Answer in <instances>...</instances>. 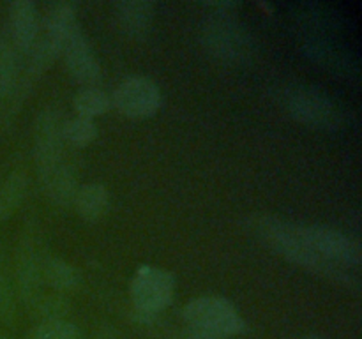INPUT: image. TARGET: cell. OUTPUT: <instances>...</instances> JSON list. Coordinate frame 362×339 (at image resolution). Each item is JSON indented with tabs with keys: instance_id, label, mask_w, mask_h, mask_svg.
Masks as SVG:
<instances>
[{
	"instance_id": "484cf974",
	"label": "cell",
	"mask_w": 362,
	"mask_h": 339,
	"mask_svg": "<svg viewBox=\"0 0 362 339\" xmlns=\"http://www.w3.org/2000/svg\"><path fill=\"white\" fill-rule=\"evenodd\" d=\"M103 339H110V338H103Z\"/></svg>"
},
{
	"instance_id": "7c38bea8",
	"label": "cell",
	"mask_w": 362,
	"mask_h": 339,
	"mask_svg": "<svg viewBox=\"0 0 362 339\" xmlns=\"http://www.w3.org/2000/svg\"><path fill=\"white\" fill-rule=\"evenodd\" d=\"M117 27L131 39H141L152 30L156 4L148 0H120L113 6Z\"/></svg>"
},
{
	"instance_id": "7402d4cb",
	"label": "cell",
	"mask_w": 362,
	"mask_h": 339,
	"mask_svg": "<svg viewBox=\"0 0 362 339\" xmlns=\"http://www.w3.org/2000/svg\"><path fill=\"white\" fill-rule=\"evenodd\" d=\"M27 339H81V332L69 320L41 321L28 332Z\"/></svg>"
},
{
	"instance_id": "52a82bcc",
	"label": "cell",
	"mask_w": 362,
	"mask_h": 339,
	"mask_svg": "<svg viewBox=\"0 0 362 339\" xmlns=\"http://www.w3.org/2000/svg\"><path fill=\"white\" fill-rule=\"evenodd\" d=\"M293 225L304 242L325 260L352 268V270H356L362 263L359 240L354 239L349 233L327 225H300V222H293Z\"/></svg>"
},
{
	"instance_id": "e0dca14e",
	"label": "cell",
	"mask_w": 362,
	"mask_h": 339,
	"mask_svg": "<svg viewBox=\"0 0 362 339\" xmlns=\"http://www.w3.org/2000/svg\"><path fill=\"white\" fill-rule=\"evenodd\" d=\"M28 193V177L25 172L9 173L0 184V221H7L23 205Z\"/></svg>"
},
{
	"instance_id": "8fae6325",
	"label": "cell",
	"mask_w": 362,
	"mask_h": 339,
	"mask_svg": "<svg viewBox=\"0 0 362 339\" xmlns=\"http://www.w3.org/2000/svg\"><path fill=\"white\" fill-rule=\"evenodd\" d=\"M7 13V35L20 53H28L39 37L37 6L32 0H14Z\"/></svg>"
},
{
	"instance_id": "d4e9b609",
	"label": "cell",
	"mask_w": 362,
	"mask_h": 339,
	"mask_svg": "<svg viewBox=\"0 0 362 339\" xmlns=\"http://www.w3.org/2000/svg\"><path fill=\"white\" fill-rule=\"evenodd\" d=\"M303 339H325V338H303Z\"/></svg>"
},
{
	"instance_id": "9c48e42d",
	"label": "cell",
	"mask_w": 362,
	"mask_h": 339,
	"mask_svg": "<svg viewBox=\"0 0 362 339\" xmlns=\"http://www.w3.org/2000/svg\"><path fill=\"white\" fill-rule=\"evenodd\" d=\"M60 55L66 64L67 73L81 87H98L101 83V64L95 59L90 41L78 23L64 35Z\"/></svg>"
},
{
	"instance_id": "ba28073f",
	"label": "cell",
	"mask_w": 362,
	"mask_h": 339,
	"mask_svg": "<svg viewBox=\"0 0 362 339\" xmlns=\"http://www.w3.org/2000/svg\"><path fill=\"white\" fill-rule=\"evenodd\" d=\"M110 99L113 108L131 120L151 119L163 105L161 88L147 76H129L122 80Z\"/></svg>"
},
{
	"instance_id": "3957f363",
	"label": "cell",
	"mask_w": 362,
	"mask_h": 339,
	"mask_svg": "<svg viewBox=\"0 0 362 339\" xmlns=\"http://www.w3.org/2000/svg\"><path fill=\"white\" fill-rule=\"evenodd\" d=\"M281 105L296 122L308 129L334 133L345 126V112L331 95L310 85H292L281 92Z\"/></svg>"
},
{
	"instance_id": "ffe728a7",
	"label": "cell",
	"mask_w": 362,
	"mask_h": 339,
	"mask_svg": "<svg viewBox=\"0 0 362 339\" xmlns=\"http://www.w3.org/2000/svg\"><path fill=\"white\" fill-rule=\"evenodd\" d=\"M64 143L76 148H85L98 140V126L94 120L85 119V117H71L62 124Z\"/></svg>"
},
{
	"instance_id": "30bf717a",
	"label": "cell",
	"mask_w": 362,
	"mask_h": 339,
	"mask_svg": "<svg viewBox=\"0 0 362 339\" xmlns=\"http://www.w3.org/2000/svg\"><path fill=\"white\" fill-rule=\"evenodd\" d=\"M42 258L39 247L32 242V239H25L20 242L16 253V270H14V286L20 300L27 309H30L42 295Z\"/></svg>"
},
{
	"instance_id": "8992f818",
	"label": "cell",
	"mask_w": 362,
	"mask_h": 339,
	"mask_svg": "<svg viewBox=\"0 0 362 339\" xmlns=\"http://www.w3.org/2000/svg\"><path fill=\"white\" fill-rule=\"evenodd\" d=\"M62 124L64 119L60 109H57L55 106H46L35 115L32 140H34V162L39 180L67 165L64 161L66 143L62 136Z\"/></svg>"
},
{
	"instance_id": "6da1fadb",
	"label": "cell",
	"mask_w": 362,
	"mask_h": 339,
	"mask_svg": "<svg viewBox=\"0 0 362 339\" xmlns=\"http://www.w3.org/2000/svg\"><path fill=\"white\" fill-rule=\"evenodd\" d=\"M246 226L267 249H271L276 256L283 258L288 263L317 278L325 279L332 285H341L346 288L359 285L356 270L322 258L317 251H313L304 242L293 222L276 218V215L258 214L251 215L246 221Z\"/></svg>"
},
{
	"instance_id": "d6986e66",
	"label": "cell",
	"mask_w": 362,
	"mask_h": 339,
	"mask_svg": "<svg viewBox=\"0 0 362 339\" xmlns=\"http://www.w3.org/2000/svg\"><path fill=\"white\" fill-rule=\"evenodd\" d=\"M112 108V99L99 87H81L73 97V109L78 117L94 120Z\"/></svg>"
},
{
	"instance_id": "44dd1931",
	"label": "cell",
	"mask_w": 362,
	"mask_h": 339,
	"mask_svg": "<svg viewBox=\"0 0 362 339\" xmlns=\"http://www.w3.org/2000/svg\"><path fill=\"white\" fill-rule=\"evenodd\" d=\"M28 313L41 321H57V320H67V314L71 313V300L62 293H49V295H42L34 306L28 309Z\"/></svg>"
},
{
	"instance_id": "5b68a950",
	"label": "cell",
	"mask_w": 362,
	"mask_h": 339,
	"mask_svg": "<svg viewBox=\"0 0 362 339\" xmlns=\"http://www.w3.org/2000/svg\"><path fill=\"white\" fill-rule=\"evenodd\" d=\"M175 295V279L166 268L140 265L129 281V297L134 320L152 323L161 311L172 304Z\"/></svg>"
},
{
	"instance_id": "603a6c76",
	"label": "cell",
	"mask_w": 362,
	"mask_h": 339,
	"mask_svg": "<svg viewBox=\"0 0 362 339\" xmlns=\"http://www.w3.org/2000/svg\"><path fill=\"white\" fill-rule=\"evenodd\" d=\"M16 320V292L9 275L0 268V325L11 327Z\"/></svg>"
},
{
	"instance_id": "cb8c5ba5",
	"label": "cell",
	"mask_w": 362,
	"mask_h": 339,
	"mask_svg": "<svg viewBox=\"0 0 362 339\" xmlns=\"http://www.w3.org/2000/svg\"><path fill=\"white\" fill-rule=\"evenodd\" d=\"M0 339H13V335L7 334V332H4V331H0Z\"/></svg>"
},
{
	"instance_id": "277c9868",
	"label": "cell",
	"mask_w": 362,
	"mask_h": 339,
	"mask_svg": "<svg viewBox=\"0 0 362 339\" xmlns=\"http://www.w3.org/2000/svg\"><path fill=\"white\" fill-rule=\"evenodd\" d=\"M187 331L209 339H228L246 331V321L230 299L221 295H200L182 307Z\"/></svg>"
},
{
	"instance_id": "2e32d148",
	"label": "cell",
	"mask_w": 362,
	"mask_h": 339,
	"mask_svg": "<svg viewBox=\"0 0 362 339\" xmlns=\"http://www.w3.org/2000/svg\"><path fill=\"white\" fill-rule=\"evenodd\" d=\"M20 49L9 35L0 37V101H11L21 74Z\"/></svg>"
},
{
	"instance_id": "5bb4252c",
	"label": "cell",
	"mask_w": 362,
	"mask_h": 339,
	"mask_svg": "<svg viewBox=\"0 0 362 339\" xmlns=\"http://www.w3.org/2000/svg\"><path fill=\"white\" fill-rule=\"evenodd\" d=\"M42 282L55 293L67 295L80 288L83 282V275H81L80 268L71 261L60 256H53V254H46L42 258Z\"/></svg>"
},
{
	"instance_id": "4fadbf2b",
	"label": "cell",
	"mask_w": 362,
	"mask_h": 339,
	"mask_svg": "<svg viewBox=\"0 0 362 339\" xmlns=\"http://www.w3.org/2000/svg\"><path fill=\"white\" fill-rule=\"evenodd\" d=\"M78 218L85 222H98L106 218L112 207V194L101 182L81 184L76 191L73 205Z\"/></svg>"
},
{
	"instance_id": "7a4b0ae2",
	"label": "cell",
	"mask_w": 362,
	"mask_h": 339,
	"mask_svg": "<svg viewBox=\"0 0 362 339\" xmlns=\"http://www.w3.org/2000/svg\"><path fill=\"white\" fill-rule=\"evenodd\" d=\"M200 42L223 66H246L255 56V41L232 14H211L200 27Z\"/></svg>"
},
{
	"instance_id": "9a60e30c",
	"label": "cell",
	"mask_w": 362,
	"mask_h": 339,
	"mask_svg": "<svg viewBox=\"0 0 362 339\" xmlns=\"http://www.w3.org/2000/svg\"><path fill=\"white\" fill-rule=\"evenodd\" d=\"M39 182H41L45 196L57 207H71L78 187H80L76 175L69 165H64L62 168L41 179Z\"/></svg>"
},
{
	"instance_id": "ac0fdd59",
	"label": "cell",
	"mask_w": 362,
	"mask_h": 339,
	"mask_svg": "<svg viewBox=\"0 0 362 339\" xmlns=\"http://www.w3.org/2000/svg\"><path fill=\"white\" fill-rule=\"evenodd\" d=\"M76 9L71 2L48 4L42 16V28L49 37L62 42L64 35L76 25Z\"/></svg>"
}]
</instances>
